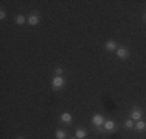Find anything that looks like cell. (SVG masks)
I'll return each mask as SVG.
<instances>
[{
  "label": "cell",
  "instance_id": "cell-1",
  "mask_svg": "<svg viewBox=\"0 0 146 139\" xmlns=\"http://www.w3.org/2000/svg\"><path fill=\"white\" fill-rule=\"evenodd\" d=\"M64 85H65V81H64L62 76H56V77H53V81H51V88L53 90H61Z\"/></svg>",
  "mask_w": 146,
  "mask_h": 139
},
{
  "label": "cell",
  "instance_id": "cell-2",
  "mask_svg": "<svg viewBox=\"0 0 146 139\" xmlns=\"http://www.w3.org/2000/svg\"><path fill=\"white\" fill-rule=\"evenodd\" d=\"M92 124L95 125V127H103V124H104V117H103V114H93V117H92Z\"/></svg>",
  "mask_w": 146,
  "mask_h": 139
},
{
  "label": "cell",
  "instance_id": "cell-3",
  "mask_svg": "<svg viewBox=\"0 0 146 139\" xmlns=\"http://www.w3.org/2000/svg\"><path fill=\"white\" fill-rule=\"evenodd\" d=\"M141 114H143V111L140 108H132L131 110V119L132 121H141Z\"/></svg>",
  "mask_w": 146,
  "mask_h": 139
},
{
  "label": "cell",
  "instance_id": "cell-4",
  "mask_svg": "<svg viewBox=\"0 0 146 139\" xmlns=\"http://www.w3.org/2000/svg\"><path fill=\"white\" fill-rule=\"evenodd\" d=\"M117 56L120 59H126L127 56H129V50H127V48H124V47H118L117 48Z\"/></svg>",
  "mask_w": 146,
  "mask_h": 139
},
{
  "label": "cell",
  "instance_id": "cell-5",
  "mask_svg": "<svg viewBox=\"0 0 146 139\" xmlns=\"http://www.w3.org/2000/svg\"><path fill=\"white\" fill-rule=\"evenodd\" d=\"M28 25H31V26L39 25V16H37V12H33L31 16H28Z\"/></svg>",
  "mask_w": 146,
  "mask_h": 139
},
{
  "label": "cell",
  "instance_id": "cell-6",
  "mask_svg": "<svg viewBox=\"0 0 146 139\" xmlns=\"http://www.w3.org/2000/svg\"><path fill=\"white\" fill-rule=\"evenodd\" d=\"M103 128L106 131H112V130H115V122H113L112 119H109V121H104V124H103Z\"/></svg>",
  "mask_w": 146,
  "mask_h": 139
},
{
  "label": "cell",
  "instance_id": "cell-7",
  "mask_svg": "<svg viewBox=\"0 0 146 139\" xmlns=\"http://www.w3.org/2000/svg\"><path fill=\"white\" fill-rule=\"evenodd\" d=\"M59 119H61L64 124H72L73 116H72L70 113H67V111H65V113H62V114H61V117H59Z\"/></svg>",
  "mask_w": 146,
  "mask_h": 139
},
{
  "label": "cell",
  "instance_id": "cell-8",
  "mask_svg": "<svg viewBox=\"0 0 146 139\" xmlns=\"http://www.w3.org/2000/svg\"><path fill=\"white\" fill-rule=\"evenodd\" d=\"M86 136H87V131L82 130V128H78V130L75 131V138L76 139H84Z\"/></svg>",
  "mask_w": 146,
  "mask_h": 139
},
{
  "label": "cell",
  "instance_id": "cell-9",
  "mask_svg": "<svg viewBox=\"0 0 146 139\" xmlns=\"http://www.w3.org/2000/svg\"><path fill=\"white\" fill-rule=\"evenodd\" d=\"M117 43H115V40H109V42H106V50L107 51H117Z\"/></svg>",
  "mask_w": 146,
  "mask_h": 139
},
{
  "label": "cell",
  "instance_id": "cell-10",
  "mask_svg": "<svg viewBox=\"0 0 146 139\" xmlns=\"http://www.w3.org/2000/svg\"><path fill=\"white\" fill-rule=\"evenodd\" d=\"M134 128L137 131H145L146 130V122H145V121H137V124H135Z\"/></svg>",
  "mask_w": 146,
  "mask_h": 139
},
{
  "label": "cell",
  "instance_id": "cell-11",
  "mask_svg": "<svg viewBox=\"0 0 146 139\" xmlns=\"http://www.w3.org/2000/svg\"><path fill=\"white\" fill-rule=\"evenodd\" d=\"M25 22H28V20H27L25 17L22 16V14H19V16H16V23H17V25H20V26H22Z\"/></svg>",
  "mask_w": 146,
  "mask_h": 139
},
{
  "label": "cell",
  "instance_id": "cell-12",
  "mask_svg": "<svg viewBox=\"0 0 146 139\" xmlns=\"http://www.w3.org/2000/svg\"><path fill=\"white\" fill-rule=\"evenodd\" d=\"M54 136H56V139H65V138H67V134H65L64 130H58L56 133H54Z\"/></svg>",
  "mask_w": 146,
  "mask_h": 139
},
{
  "label": "cell",
  "instance_id": "cell-13",
  "mask_svg": "<svg viewBox=\"0 0 146 139\" xmlns=\"http://www.w3.org/2000/svg\"><path fill=\"white\" fill-rule=\"evenodd\" d=\"M124 127H126V128H127V130H132V128H134V127H135V124H134V121H132V119H127V121H126V122H124Z\"/></svg>",
  "mask_w": 146,
  "mask_h": 139
},
{
  "label": "cell",
  "instance_id": "cell-14",
  "mask_svg": "<svg viewBox=\"0 0 146 139\" xmlns=\"http://www.w3.org/2000/svg\"><path fill=\"white\" fill-rule=\"evenodd\" d=\"M5 17H6V11H5V9H2V11H0V19H5Z\"/></svg>",
  "mask_w": 146,
  "mask_h": 139
},
{
  "label": "cell",
  "instance_id": "cell-15",
  "mask_svg": "<svg viewBox=\"0 0 146 139\" xmlns=\"http://www.w3.org/2000/svg\"><path fill=\"white\" fill-rule=\"evenodd\" d=\"M56 76H62V70H61V68L56 70Z\"/></svg>",
  "mask_w": 146,
  "mask_h": 139
},
{
  "label": "cell",
  "instance_id": "cell-16",
  "mask_svg": "<svg viewBox=\"0 0 146 139\" xmlns=\"http://www.w3.org/2000/svg\"><path fill=\"white\" fill-rule=\"evenodd\" d=\"M17 139H25V138H17Z\"/></svg>",
  "mask_w": 146,
  "mask_h": 139
},
{
  "label": "cell",
  "instance_id": "cell-17",
  "mask_svg": "<svg viewBox=\"0 0 146 139\" xmlns=\"http://www.w3.org/2000/svg\"><path fill=\"white\" fill-rule=\"evenodd\" d=\"M70 139H76V138H70Z\"/></svg>",
  "mask_w": 146,
  "mask_h": 139
}]
</instances>
